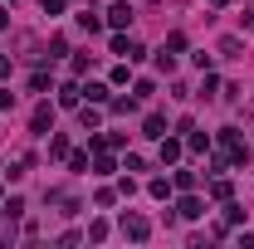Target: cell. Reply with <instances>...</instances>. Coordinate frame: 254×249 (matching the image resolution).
Wrapping results in <instances>:
<instances>
[{
  "label": "cell",
  "mask_w": 254,
  "mask_h": 249,
  "mask_svg": "<svg viewBox=\"0 0 254 249\" xmlns=\"http://www.w3.org/2000/svg\"><path fill=\"white\" fill-rule=\"evenodd\" d=\"M127 20H132V5H127V0H118V5L108 10V25H113V30H123Z\"/></svg>",
  "instance_id": "obj_1"
},
{
  "label": "cell",
  "mask_w": 254,
  "mask_h": 249,
  "mask_svg": "<svg viewBox=\"0 0 254 249\" xmlns=\"http://www.w3.org/2000/svg\"><path fill=\"white\" fill-rule=\"evenodd\" d=\"M123 230L132 235V240H147V220L142 215H123Z\"/></svg>",
  "instance_id": "obj_2"
},
{
  "label": "cell",
  "mask_w": 254,
  "mask_h": 249,
  "mask_svg": "<svg viewBox=\"0 0 254 249\" xmlns=\"http://www.w3.org/2000/svg\"><path fill=\"white\" fill-rule=\"evenodd\" d=\"M181 215L195 220V215H205V210H200V200H195V195H186V200H181Z\"/></svg>",
  "instance_id": "obj_3"
},
{
  "label": "cell",
  "mask_w": 254,
  "mask_h": 249,
  "mask_svg": "<svg viewBox=\"0 0 254 249\" xmlns=\"http://www.w3.org/2000/svg\"><path fill=\"white\" fill-rule=\"evenodd\" d=\"M49 123H54V108H39V113H34V132H44Z\"/></svg>",
  "instance_id": "obj_4"
},
{
  "label": "cell",
  "mask_w": 254,
  "mask_h": 249,
  "mask_svg": "<svg viewBox=\"0 0 254 249\" xmlns=\"http://www.w3.org/2000/svg\"><path fill=\"white\" fill-rule=\"evenodd\" d=\"M147 137H166V123L161 118H147Z\"/></svg>",
  "instance_id": "obj_5"
},
{
  "label": "cell",
  "mask_w": 254,
  "mask_h": 249,
  "mask_svg": "<svg viewBox=\"0 0 254 249\" xmlns=\"http://www.w3.org/2000/svg\"><path fill=\"white\" fill-rule=\"evenodd\" d=\"M59 10H64V0H44V15H49V20H54Z\"/></svg>",
  "instance_id": "obj_6"
},
{
  "label": "cell",
  "mask_w": 254,
  "mask_h": 249,
  "mask_svg": "<svg viewBox=\"0 0 254 249\" xmlns=\"http://www.w3.org/2000/svg\"><path fill=\"white\" fill-rule=\"evenodd\" d=\"M5 73H10V59H0V78H5Z\"/></svg>",
  "instance_id": "obj_7"
},
{
  "label": "cell",
  "mask_w": 254,
  "mask_h": 249,
  "mask_svg": "<svg viewBox=\"0 0 254 249\" xmlns=\"http://www.w3.org/2000/svg\"><path fill=\"white\" fill-rule=\"evenodd\" d=\"M5 20H10V15H5V10H0V25H5Z\"/></svg>",
  "instance_id": "obj_8"
}]
</instances>
